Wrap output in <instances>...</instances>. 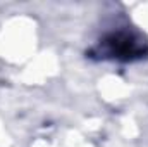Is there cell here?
I'll list each match as a JSON object with an SVG mask.
<instances>
[{"instance_id":"cell-1","label":"cell","mask_w":148,"mask_h":147,"mask_svg":"<svg viewBox=\"0 0 148 147\" xmlns=\"http://www.w3.org/2000/svg\"><path fill=\"white\" fill-rule=\"evenodd\" d=\"M86 57L126 64L138 62L148 57V38L134 26H129V23H115L86 50Z\"/></svg>"}]
</instances>
